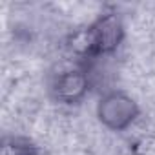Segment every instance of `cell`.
I'll use <instances>...</instances> for the list:
<instances>
[{
	"instance_id": "cell-1",
	"label": "cell",
	"mask_w": 155,
	"mask_h": 155,
	"mask_svg": "<svg viewBox=\"0 0 155 155\" xmlns=\"http://www.w3.org/2000/svg\"><path fill=\"white\" fill-rule=\"evenodd\" d=\"M86 31L90 40V60L108 58L115 55L126 38L124 20L113 9L102 11L91 24L86 26Z\"/></svg>"
},
{
	"instance_id": "cell-4",
	"label": "cell",
	"mask_w": 155,
	"mask_h": 155,
	"mask_svg": "<svg viewBox=\"0 0 155 155\" xmlns=\"http://www.w3.org/2000/svg\"><path fill=\"white\" fill-rule=\"evenodd\" d=\"M0 155H40V146L26 135H4Z\"/></svg>"
},
{
	"instance_id": "cell-2",
	"label": "cell",
	"mask_w": 155,
	"mask_h": 155,
	"mask_svg": "<svg viewBox=\"0 0 155 155\" xmlns=\"http://www.w3.org/2000/svg\"><path fill=\"white\" fill-rule=\"evenodd\" d=\"M140 117L139 102L122 90H108L97 102V119L110 131H126Z\"/></svg>"
},
{
	"instance_id": "cell-3",
	"label": "cell",
	"mask_w": 155,
	"mask_h": 155,
	"mask_svg": "<svg viewBox=\"0 0 155 155\" xmlns=\"http://www.w3.org/2000/svg\"><path fill=\"white\" fill-rule=\"evenodd\" d=\"M91 88H93V82L88 69L84 66H79V68H69L57 73L51 81L49 93L53 101L58 104L77 106L88 97Z\"/></svg>"
}]
</instances>
